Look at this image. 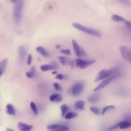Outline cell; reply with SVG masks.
Wrapping results in <instances>:
<instances>
[{"mask_svg":"<svg viewBox=\"0 0 131 131\" xmlns=\"http://www.w3.org/2000/svg\"><path fill=\"white\" fill-rule=\"evenodd\" d=\"M112 19L115 21H121L125 20V19L123 17L117 15H113L111 16Z\"/></svg>","mask_w":131,"mask_h":131,"instance_id":"ffe728a7","label":"cell"},{"mask_svg":"<svg viewBox=\"0 0 131 131\" xmlns=\"http://www.w3.org/2000/svg\"><path fill=\"white\" fill-rule=\"evenodd\" d=\"M120 51L123 59L128 62H131L130 48L126 46H122L119 48Z\"/></svg>","mask_w":131,"mask_h":131,"instance_id":"277c9868","label":"cell"},{"mask_svg":"<svg viewBox=\"0 0 131 131\" xmlns=\"http://www.w3.org/2000/svg\"><path fill=\"white\" fill-rule=\"evenodd\" d=\"M74 62L73 60H72L70 61L68 64L70 66L71 68L72 69L74 66Z\"/></svg>","mask_w":131,"mask_h":131,"instance_id":"836d02e7","label":"cell"},{"mask_svg":"<svg viewBox=\"0 0 131 131\" xmlns=\"http://www.w3.org/2000/svg\"><path fill=\"white\" fill-rule=\"evenodd\" d=\"M95 61V60H86L78 58L75 60V63L77 67L80 69H83L89 65L93 63Z\"/></svg>","mask_w":131,"mask_h":131,"instance_id":"8992f818","label":"cell"},{"mask_svg":"<svg viewBox=\"0 0 131 131\" xmlns=\"http://www.w3.org/2000/svg\"><path fill=\"white\" fill-rule=\"evenodd\" d=\"M72 41L73 50L75 55L79 57L86 56L87 54L86 52L79 47L76 41L74 39H72Z\"/></svg>","mask_w":131,"mask_h":131,"instance_id":"52a82bcc","label":"cell"},{"mask_svg":"<svg viewBox=\"0 0 131 131\" xmlns=\"http://www.w3.org/2000/svg\"><path fill=\"white\" fill-rule=\"evenodd\" d=\"M55 47L57 49H59L60 48V46L59 45H55Z\"/></svg>","mask_w":131,"mask_h":131,"instance_id":"8d00e7d4","label":"cell"},{"mask_svg":"<svg viewBox=\"0 0 131 131\" xmlns=\"http://www.w3.org/2000/svg\"><path fill=\"white\" fill-rule=\"evenodd\" d=\"M52 85L55 89V90L60 91L62 90V87L59 83L57 82L54 83L52 84Z\"/></svg>","mask_w":131,"mask_h":131,"instance_id":"484cf974","label":"cell"},{"mask_svg":"<svg viewBox=\"0 0 131 131\" xmlns=\"http://www.w3.org/2000/svg\"><path fill=\"white\" fill-rule=\"evenodd\" d=\"M101 97V95L99 93H95L89 96L88 97L87 100L89 102L95 103L99 101Z\"/></svg>","mask_w":131,"mask_h":131,"instance_id":"7c38bea8","label":"cell"},{"mask_svg":"<svg viewBox=\"0 0 131 131\" xmlns=\"http://www.w3.org/2000/svg\"><path fill=\"white\" fill-rule=\"evenodd\" d=\"M115 108V106L113 105L108 106L104 107L102 110V115H104L107 110L113 109Z\"/></svg>","mask_w":131,"mask_h":131,"instance_id":"d4e9b609","label":"cell"},{"mask_svg":"<svg viewBox=\"0 0 131 131\" xmlns=\"http://www.w3.org/2000/svg\"><path fill=\"white\" fill-rule=\"evenodd\" d=\"M17 127L20 131H30L32 129L33 126L20 122L18 124Z\"/></svg>","mask_w":131,"mask_h":131,"instance_id":"9c48e42d","label":"cell"},{"mask_svg":"<svg viewBox=\"0 0 131 131\" xmlns=\"http://www.w3.org/2000/svg\"><path fill=\"white\" fill-rule=\"evenodd\" d=\"M23 3V0L18 1L14 8L13 17L15 21L17 24L19 23L21 21Z\"/></svg>","mask_w":131,"mask_h":131,"instance_id":"7a4b0ae2","label":"cell"},{"mask_svg":"<svg viewBox=\"0 0 131 131\" xmlns=\"http://www.w3.org/2000/svg\"><path fill=\"white\" fill-rule=\"evenodd\" d=\"M63 126L61 125L53 124L48 125L47 128L48 129H60Z\"/></svg>","mask_w":131,"mask_h":131,"instance_id":"7402d4cb","label":"cell"},{"mask_svg":"<svg viewBox=\"0 0 131 131\" xmlns=\"http://www.w3.org/2000/svg\"><path fill=\"white\" fill-rule=\"evenodd\" d=\"M32 57L31 54H29L28 56L27 63L28 65H30L31 63Z\"/></svg>","mask_w":131,"mask_h":131,"instance_id":"4dcf8cb0","label":"cell"},{"mask_svg":"<svg viewBox=\"0 0 131 131\" xmlns=\"http://www.w3.org/2000/svg\"><path fill=\"white\" fill-rule=\"evenodd\" d=\"M26 74L27 77L29 78H31L34 77L35 74V72L31 71L30 72H26Z\"/></svg>","mask_w":131,"mask_h":131,"instance_id":"f1b7e54d","label":"cell"},{"mask_svg":"<svg viewBox=\"0 0 131 131\" xmlns=\"http://www.w3.org/2000/svg\"><path fill=\"white\" fill-rule=\"evenodd\" d=\"M84 84L82 82H78L75 83L73 86L72 92L73 94L75 96L80 94L83 90Z\"/></svg>","mask_w":131,"mask_h":131,"instance_id":"ba28073f","label":"cell"},{"mask_svg":"<svg viewBox=\"0 0 131 131\" xmlns=\"http://www.w3.org/2000/svg\"><path fill=\"white\" fill-rule=\"evenodd\" d=\"M64 78L63 75L61 74H57L55 78L59 80H62Z\"/></svg>","mask_w":131,"mask_h":131,"instance_id":"d6a6232c","label":"cell"},{"mask_svg":"<svg viewBox=\"0 0 131 131\" xmlns=\"http://www.w3.org/2000/svg\"><path fill=\"white\" fill-rule=\"evenodd\" d=\"M36 51L42 56L47 57L49 56V54L47 51L42 46H39L36 49Z\"/></svg>","mask_w":131,"mask_h":131,"instance_id":"5bb4252c","label":"cell"},{"mask_svg":"<svg viewBox=\"0 0 131 131\" xmlns=\"http://www.w3.org/2000/svg\"><path fill=\"white\" fill-rule=\"evenodd\" d=\"M6 113L10 115H14L15 110L13 105L11 104H8L6 106Z\"/></svg>","mask_w":131,"mask_h":131,"instance_id":"e0dca14e","label":"cell"},{"mask_svg":"<svg viewBox=\"0 0 131 131\" xmlns=\"http://www.w3.org/2000/svg\"><path fill=\"white\" fill-rule=\"evenodd\" d=\"M118 69L117 68H113L109 69H103L100 71L96 75L94 81L97 82L106 79L117 72Z\"/></svg>","mask_w":131,"mask_h":131,"instance_id":"3957f363","label":"cell"},{"mask_svg":"<svg viewBox=\"0 0 131 131\" xmlns=\"http://www.w3.org/2000/svg\"><path fill=\"white\" fill-rule=\"evenodd\" d=\"M85 103L83 101L81 100H77L75 102L74 105V108L77 111L84 110L85 109Z\"/></svg>","mask_w":131,"mask_h":131,"instance_id":"8fae6325","label":"cell"},{"mask_svg":"<svg viewBox=\"0 0 131 131\" xmlns=\"http://www.w3.org/2000/svg\"><path fill=\"white\" fill-rule=\"evenodd\" d=\"M58 58L60 62L63 66L66 65L67 63L68 64L70 61L68 58L66 57L59 56Z\"/></svg>","mask_w":131,"mask_h":131,"instance_id":"d6986e66","label":"cell"},{"mask_svg":"<svg viewBox=\"0 0 131 131\" xmlns=\"http://www.w3.org/2000/svg\"><path fill=\"white\" fill-rule=\"evenodd\" d=\"M49 131H62V130L60 129H58L55 130H51Z\"/></svg>","mask_w":131,"mask_h":131,"instance_id":"f35d334b","label":"cell"},{"mask_svg":"<svg viewBox=\"0 0 131 131\" xmlns=\"http://www.w3.org/2000/svg\"><path fill=\"white\" fill-rule=\"evenodd\" d=\"M12 2L14 3H16L18 1L17 0H12L11 1Z\"/></svg>","mask_w":131,"mask_h":131,"instance_id":"74e56055","label":"cell"},{"mask_svg":"<svg viewBox=\"0 0 131 131\" xmlns=\"http://www.w3.org/2000/svg\"><path fill=\"white\" fill-rule=\"evenodd\" d=\"M49 99L51 102H59L62 101V98L60 94H55L51 95L49 97Z\"/></svg>","mask_w":131,"mask_h":131,"instance_id":"9a60e30c","label":"cell"},{"mask_svg":"<svg viewBox=\"0 0 131 131\" xmlns=\"http://www.w3.org/2000/svg\"><path fill=\"white\" fill-rule=\"evenodd\" d=\"M7 61V59H5L0 62V77L6 67Z\"/></svg>","mask_w":131,"mask_h":131,"instance_id":"ac0fdd59","label":"cell"},{"mask_svg":"<svg viewBox=\"0 0 131 131\" xmlns=\"http://www.w3.org/2000/svg\"><path fill=\"white\" fill-rule=\"evenodd\" d=\"M51 64H46L41 65L40 68L43 71H46L50 70H56L57 68V65L55 62H52Z\"/></svg>","mask_w":131,"mask_h":131,"instance_id":"30bf717a","label":"cell"},{"mask_svg":"<svg viewBox=\"0 0 131 131\" xmlns=\"http://www.w3.org/2000/svg\"><path fill=\"white\" fill-rule=\"evenodd\" d=\"M5 131H14V130L13 129L9 128H7Z\"/></svg>","mask_w":131,"mask_h":131,"instance_id":"d590c367","label":"cell"},{"mask_svg":"<svg viewBox=\"0 0 131 131\" xmlns=\"http://www.w3.org/2000/svg\"><path fill=\"white\" fill-rule=\"evenodd\" d=\"M120 75L119 73H116L104 80L102 81L99 85L94 89V91H97L103 89L112 80L118 78L119 76Z\"/></svg>","mask_w":131,"mask_h":131,"instance_id":"5b68a950","label":"cell"},{"mask_svg":"<svg viewBox=\"0 0 131 131\" xmlns=\"http://www.w3.org/2000/svg\"><path fill=\"white\" fill-rule=\"evenodd\" d=\"M90 110L91 111L95 114H99L100 113L99 110L94 107H91L90 108Z\"/></svg>","mask_w":131,"mask_h":131,"instance_id":"4316f807","label":"cell"},{"mask_svg":"<svg viewBox=\"0 0 131 131\" xmlns=\"http://www.w3.org/2000/svg\"><path fill=\"white\" fill-rule=\"evenodd\" d=\"M119 1L122 4L129 6H130L131 3L128 0H120Z\"/></svg>","mask_w":131,"mask_h":131,"instance_id":"f546056e","label":"cell"},{"mask_svg":"<svg viewBox=\"0 0 131 131\" xmlns=\"http://www.w3.org/2000/svg\"><path fill=\"white\" fill-rule=\"evenodd\" d=\"M72 25L74 28L87 34L99 37L101 36V34L98 31L83 26L78 23H73Z\"/></svg>","mask_w":131,"mask_h":131,"instance_id":"6da1fadb","label":"cell"},{"mask_svg":"<svg viewBox=\"0 0 131 131\" xmlns=\"http://www.w3.org/2000/svg\"><path fill=\"white\" fill-rule=\"evenodd\" d=\"M118 127L121 129L127 128L130 127L131 126L130 122L127 121H123L118 123Z\"/></svg>","mask_w":131,"mask_h":131,"instance_id":"2e32d148","label":"cell"},{"mask_svg":"<svg viewBox=\"0 0 131 131\" xmlns=\"http://www.w3.org/2000/svg\"><path fill=\"white\" fill-rule=\"evenodd\" d=\"M118 127V123L117 124L110 127L108 129L110 130H114L117 128Z\"/></svg>","mask_w":131,"mask_h":131,"instance_id":"1f68e13d","label":"cell"},{"mask_svg":"<svg viewBox=\"0 0 131 131\" xmlns=\"http://www.w3.org/2000/svg\"><path fill=\"white\" fill-rule=\"evenodd\" d=\"M26 48L24 46L21 45L19 47L18 54L20 60H22L24 59L26 54Z\"/></svg>","mask_w":131,"mask_h":131,"instance_id":"4fadbf2b","label":"cell"},{"mask_svg":"<svg viewBox=\"0 0 131 131\" xmlns=\"http://www.w3.org/2000/svg\"><path fill=\"white\" fill-rule=\"evenodd\" d=\"M60 108L61 112V115L62 117L64 116L66 113L69 110L68 106L64 104L61 105L60 106Z\"/></svg>","mask_w":131,"mask_h":131,"instance_id":"44dd1931","label":"cell"},{"mask_svg":"<svg viewBox=\"0 0 131 131\" xmlns=\"http://www.w3.org/2000/svg\"><path fill=\"white\" fill-rule=\"evenodd\" d=\"M60 52L66 55H69L71 54L70 51L69 49H62L60 50Z\"/></svg>","mask_w":131,"mask_h":131,"instance_id":"83f0119b","label":"cell"},{"mask_svg":"<svg viewBox=\"0 0 131 131\" xmlns=\"http://www.w3.org/2000/svg\"><path fill=\"white\" fill-rule=\"evenodd\" d=\"M78 114L74 112H70L67 113L65 116L66 119H70L75 118L77 116Z\"/></svg>","mask_w":131,"mask_h":131,"instance_id":"603a6c76","label":"cell"},{"mask_svg":"<svg viewBox=\"0 0 131 131\" xmlns=\"http://www.w3.org/2000/svg\"><path fill=\"white\" fill-rule=\"evenodd\" d=\"M125 23L126 25L129 28H131V22L130 21L126 20L125 21Z\"/></svg>","mask_w":131,"mask_h":131,"instance_id":"e575fe53","label":"cell"},{"mask_svg":"<svg viewBox=\"0 0 131 131\" xmlns=\"http://www.w3.org/2000/svg\"><path fill=\"white\" fill-rule=\"evenodd\" d=\"M30 106L35 114V115H37L38 113V110L35 103L32 101L30 103Z\"/></svg>","mask_w":131,"mask_h":131,"instance_id":"cb8c5ba5","label":"cell"},{"mask_svg":"<svg viewBox=\"0 0 131 131\" xmlns=\"http://www.w3.org/2000/svg\"><path fill=\"white\" fill-rule=\"evenodd\" d=\"M57 73V72L56 71H54L52 72V74H55Z\"/></svg>","mask_w":131,"mask_h":131,"instance_id":"ab89813d","label":"cell"}]
</instances>
